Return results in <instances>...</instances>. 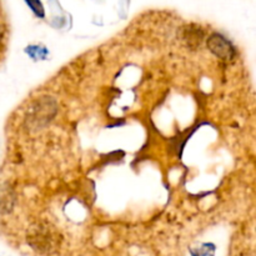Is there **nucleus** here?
<instances>
[{
    "mask_svg": "<svg viewBox=\"0 0 256 256\" xmlns=\"http://www.w3.org/2000/svg\"><path fill=\"white\" fill-rule=\"evenodd\" d=\"M26 2L29 4V6L32 8L35 12H36L38 15L42 16V12H42V2H40V0H26Z\"/></svg>",
    "mask_w": 256,
    "mask_h": 256,
    "instance_id": "f257e3e1",
    "label": "nucleus"
}]
</instances>
